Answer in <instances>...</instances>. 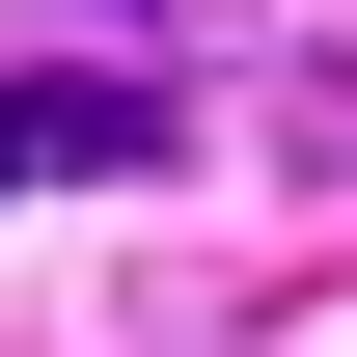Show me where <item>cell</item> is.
<instances>
[{"label":"cell","instance_id":"6da1fadb","mask_svg":"<svg viewBox=\"0 0 357 357\" xmlns=\"http://www.w3.org/2000/svg\"><path fill=\"white\" fill-rule=\"evenodd\" d=\"M110 165H165V83H0V192H110Z\"/></svg>","mask_w":357,"mask_h":357}]
</instances>
